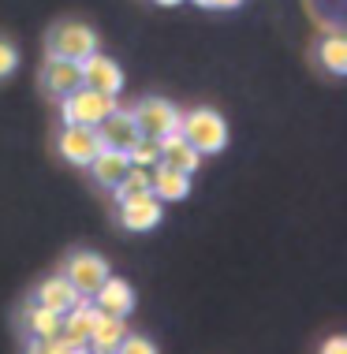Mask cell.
<instances>
[{"mask_svg":"<svg viewBox=\"0 0 347 354\" xmlns=\"http://www.w3.org/2000/svg\"><path fill=\"white\" fill-rule=\"evenodd\" d=\"M179 135L206 157V153H220L228 146V123L217 109L202 104V109H190L179 116Z\"/></svg>","mask_w":347,"mask_h":354,"instance_id":"obj_1","label":"cell"},{"mask_svg":"<svg viewBox=\"0 0 347 354\" xmlns=\"http://www.w3.org/2000/svg\"><path fill=\"white\" fill-rule=\"evenodd\" d=\"M26 354H90V347H86V343H71L64 336H53V339H34L30 336Z\"/></svg>","mask_w":347,"mask_h":354,"instance_id":"obj_21","label":"cell"},{"mask_svg":"<svg viewBox=\"0 0 347 354\" xmlns=\"http://www.w3.org/2000/svg\"><path fill=\"white\" fill-rule=\"evenodd\" d=\"M317 60L325 64V71L329 75H347V41L340 34H325L321 37V45H317Z\"/></svg>","mask_w":347,"mask_h":354,"instance_id":"obj_19","label":"cell"},{"mask_svg":"<svg viewBox=\"0 0 347 354\" xmlns=\"http://www.w3.org/2000/svg\"><path fill=\"white\" fill-rule=\"evenodd\" d=\"M202 8H209V12H231V8H239L243 0H198Z\"/></svg>","mask_w":347,"mask_h":354,"instance_id":"obj_25","label":"cell"},{"mask_svg":"<svg viewBox=\"0 0 347 354\" xmlns=\"http://www.w3.org/2000/svg\"><path fill=\"white\" fill-rule=\"evenodd\" d=\"M90 53H98V30L90 23H79V19H64L49 30V56H60V60H86Z\"/></svg>","mask_w":347,"mask_h":354,"instance_id":"obj_3","label":"cell"},{"mask_svg":"<svg viewBox=\"0 0 347 354\" xmlns=\"http://www.w3.org/2000/svg\"><path fill=\"white\" fill-rule=\"evenodd\" d=\"M42 86H45V93H49L53 101L75 93L82 86L79 64H75V60H60V56H49V60H45V68H42Z\"/></svg>","mask_w":347,"mask_h":354,"instance_id":"obj_9","label":"cell"},{"mask_svg":"<svg viewBox=\"0 0 347 354\" xmlns=\"http://www.w3.org/2000/svg\"><path fill=\"white\" fill-rule=\"evenodd\" d=\"M79 71H82V86L94 93H120L123 90V68L105 53H90L86 60H79Z\"/></svg>","mask_w":347,"mask_h":354,"instance_id":"obj_7","label":"cell"},{"mask_svg":"<svg viewBox=\"0 0 347 354\" xmlns=\"http://www.w3.org/2000/svg\"><path fill=\"white\" fill-rule=\"evenodd\" d=\"M112 354H161V351H157V343H153L150 336H131V332H127L123 343Z\"/></svg>","mask_w":347,"mask_h":354,"instance_id":"obj_23","label":"cell"},{"mask_svg":"<svg viewBox=\"0 0 347 354\" xmlns=\"http://www.w3.org/2000/svg\"><path fill=\"white\" fill-rule=\"evenodd\" d=\"M116 202H127V198H139V194H150V168H127V176L112 187Z\"/></svg>","mask_w":347,"mask_h":354,"instance_id":"obj_20","label":"cell"},{"mask_svg":"<svg viewBox=\"0 0 347 354\" xmlns=\"http://www.w3.org/2000/svg\"><path fill=\"white\" fill-rule=\"evenodd\" d=\"M127 168H131V160H127V153H120V149H101L98 157L90 160L94 183H101L105 190H112L116 183H120V179L127 176Z\"/></svg>","mask_w":347,"mask_h":354,"instance_id":"obj_16","label":"cell"},{"mask_svg":"<svg viewBox=\"0 0 347 354\" xmlns=\"http://www.w3.org/2000/svg\"><path fill=\"white\" fill-rule=\"evenodd\" d=\"M150 194L157 198L161 205H168V202H183V198L190 194V176L187 171H176V168H168V165H153L150 168Z\"/></svg>","mask_w":347,"mask_h":354,"instance_id":"obj_11","label":"cell"},{"mask_svg":"<svg viewBox=\"0 0 347 354\" xmlns=\"http://www.w3.org/2000/svg\"><path fill=\"white\" fill-rule=\"evenodd\" d=\"M98 306H94L90 299L79 302V306H71V310L60 317V336L64 339H71V343H86V336L94 332V321H98Z\"/></svg>","mask_w":347,"mask_h":354,"instance_id":"obj_17","label":"cell"},{"mask_svg":"<svg viewBox=\"0 0 347 354\" xmlns=\"http://www.w3.org/2000/svg\"><path fill=\"white\" fill-rule=\"evenodd\" d=\"M94 302H98V310L109 313V317H127L134 310V287L123 280V276H105V283L94 291Z\"/></svg>","mask_w":347,"mask_h":354,"instance_id":"obj_12","label":"cell"},{"mask_svg":"<svg viewBox=\"0 0 347 354\" xmlns=\"http://www.w3.org/2000/svg\"><path fill=\"white\" fill-rule=\"evenodd\" d=\"M105 149L98 127H60L56 135V153L75 168H90V160Z\"/></svg>","mask_w":347,"mask_h":354,"instance_id":"obj_6","label":"cell"},{"mask_svg":"<svg viewBox=\"0 0 347 354\" xmlns=\"http://www.w3.org/2000/svg\"><path fill=\"white\" fill-rule=\"evenodd\" d=\"M127 160L134 168H153L161 160V138H146V135H139V142L127 149Z\"/></svg>","mask_w":347,"mask_h":354,"instance_id":"obj_22","label":"cell"},{"mask_svg":"<svg viewBox=\"0 0 347 354\" xmlns=\"http://www.w3.org/2000/svg\"><path fill=\"white\" fill-rule=\"evenodd\" d=\"M98 135H101V142H105V149L127 153L134 142H139V123H134V116H131L127 109H112L109 116L98 123Z\"/></svg>","mask_w":347,"mask_h":354,"instance_id":"obj_10","label":"cell"},{"mask_svg":"<svg viewBox=\"0 0 347 354\" xmlns=\"http://www.w3.org/2000/svg\"><path fill=\"white\" fill-rule=\"evenodd\" d=\"M79 302H86V299L75 291L71 283H67L64 272H60V276H49V280H42V283H37V291H34V306H45V310L60 313V317L71 310V306H79Z\"/></svg>","mask_w":347,"mask_h":354,"instance_id":"obj_13","label":"cell"},{"mask_svg":"<svg viewBox=\"0 0 347 354\" xmlns=\"http://www.w3.org/2000/svg\"><path fill=\"white\" fill-rule=\"evenodd\" d=\"M64 276L82 299H90V295L105 283V276H109V261H105L101 254H94V250H75L64 261Z\"/></svg>","mask_w":347,"mask_h":354,"instance_id":"obj_5","label":"cell"},{"mask_svg":"<svg viewBox=\"0 0 347 354\" xmlns=\"http://www.w3.org/2000/svg\"><path fill=\"white\" fill-rule=\"evenodd\" d=\"M153 4H165V8H172V4H183V0H153Z\"/></svg>","mask_w":347,"mask_h":354,"instance_id":"obj_27","label":"cell"},{"mask_svg":"<svg viewBox=\"0 0 347 354\" xmlns=\"http://www.w3.org/2000/svg\"><path fill=\"white\" fill-rule=\"evenodd\" d=\"M161 165L176 168V171H187V176H195L198 165H202V153L190 146L187 138L179 135V131H172V135L161 138Z\"/></svg>","mask_w":347,"mask_h":354,"instance_id":"obj_14","label":"cell"},{"mask_svg":"<svg viewBox=\"0 0 347 354\" xmlns=\"http://www.w3.org/2000/svg\"><path fill=\"white\" fill-rule=\"evenodd\" d=\"M19 68V53H15V45L8 41V37H0V79H8Z\"/></svg>","mask_w":347,"mask_h":354,"instance_id":"obj_24","label":"cell"},{"mask_svg":"<svg viewBox=\"0 0 347 354\" xmlns=\"http://www.w3.org/2000/svg\"><path fill=\"white\" fill-rule=\"evenodd\" d=\"M131 116H134V123H139V135L165 138V135H172V131H179L183 112L172 101H165V97H146V101H139L131 109Z\"/></svg>","mask_w":347,"mask_h":354,"instance_id":"obj_4","label":"cell"},{"mask_svg":"<svg viewBox=\"0 0 347 354\" xmlns=\"http://www.w3.org/2000/svg\"><path fill=\"white\" fill-rule=\"evenodd\" d=\"M321 354H347V339H344V336H332V339H325Z\"/></svg>","mask_w":347,"mask_h":354,"instance_id":"obj_26","label":"cell"},{"mask_svg":"<svg viewBox=\"0 0 347 354\" xmlns=\"http://www.w3.org/2000/svg\"><path fill=\"white\" fill-rule=\"evenodd\" d=\"M161 216H165V205L157 202L153 194H139V198H127V202H120V213H116V220H120L123 232H153V227L161 224Z\"/></svg>","mask_w":347,"mask_h":354,"instance_id":"obj_8","label":"cell"},{"mask_svg":"<svg viewBox=\"0 0 347 354\" xmlns=\"http://www.w3.org/2000/svg\"><path fill=\"white\" fill-rule=\"evenodd\" d=\"M23 324H26V332H30L34 339H53V336H60V313H53V310H45V306H26L23 310Z\"/></svg>","mask_w":347,"mask_h":354,"instance_id":"obj_18","label":"cell"},{"mask_svg":"<svg viewBox=\"0 0 347 354\" xmlns=\"http://www.w3.org/2000/svg\"><path fill=\"white\" fill-rule=\"evenodd\" d=\"M112 109H120L112 93H94V90H86V86H79L75 93L60 97V120H64V127H98V123L109 116Z\"/></svg>","mask_w":347,"mask_h":354,"instance_id":"obj_2","label":"cell"},{"mask_svg":"<svg viewBox=\"0 0 347 354\" xmlns=\"http://www.w3.org/2000/svg\"><path fill=\"white\" fill-rule=\"evenodd\" d=\"M123 336H127V324H123V317L98 313V321H94V332L86 336V347H90V354H112V351L123 343Z\"/></svg>","mask_w":347,"mask_h":354,"instance_id":"obj_15","label":"cell"}]
</instances>
